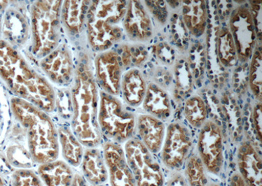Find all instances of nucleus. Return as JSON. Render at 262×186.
<instances>
[{
    "mask_svg": "<svg viewBox=\"0 0 262 186\" xmlns=\"http://www.w3.org/2000/svg\"><path fill=\"white\" fill-rule=\"evenodd\" d=\"M0 76L18 98L47 113L55 111L57 97L53 87L5 40H0Z\"/></svg>",
    "mask_w": 262,
    "mask_h": 186,
    "instance_id": "f257e3e1",
    "label": "nucleus"
},
{
    "mask_svg": "<svg viewBox=\"0 0 262 186\" xmlns=\"http://www.w3.org/2000/svg\"><path fill=\"white\" fill-rule=\"evenodd\" d=\"M86 62L76 69L71 92L72 116L70 127L85 148H98L103 137L98 122L100 94L95 76Z\"/></svg>",
    "mask_w": 262,
    "mask_h": 186,
    "instance_id": "f03ea898",
    "label": "nucleus"
},
{
    "mask_svg": "<svg viewBox=\"0 0 262 186\" xmlns=\"http://www.w3.org/2000/svg\"><path fill=\"white\" fill-rule=\"evenodd\" d=\"M11 109L24 129L32 159L37 165L55 161L60 154L57 128L48 113L25 99L13 97Z\"/></svg>",
    "mask_w": 262,
    "mask_h": 186,
    "instance_id": "7ed1b4c3",
    "label": "nucleus"
},
{
    "mask_svg": "<svg viewBox=\"0 0 262 186\" xmlns=\"http://www.w3.org/2000/svg\"><path fill=\"white\" fill-rule=\"evenodd\" d=\"M124 1H93L86 14V37L92 49L98 53L111 49L122 37L119 23L127 8Z\"/></svg>",
    "mask_w": 262,
    "mask_h": 186,
    "instance_id": "20e7f679",
    "label": "nucleus"
},
{
    "mask_svg": "<svg viewBox=\"0 0 262 186\" xmlns=\"http://www.w3.org/2000/svg\"><path fill=\"white\" fill-rule=\"evenodd\" d=\"M62 1H37L30 9L32 52L42 59L59 45Z\"/></svg>",
    "mask_w": 262,
    "mask_h": 186,
    "instance_id": "39448f33",
    "label": "nucleus"
},
{
    "mask_svg": "<svg viewBox=\"0 0 262 186\" xmlns=\"http://www.w3.org/2000/svg\"><path fill=\"white\" fill-rule=\"evenodd\" d=\"M128 108H124L113 95L100 93L98 122L103 138L118 144L131 139L135 131L136 120Z\"/></svg>",
    "mask_w": 262,
    "mask_h": 186,
    "instance_id": "423d86ee",
    "label": "nucleus"
},
{
    "mask_svg": "<svg viewBox=\"0 0 262 186\" xmlns=\"http://www.w3.org/2000/svg\"><path fill=\"white\" fill-rule=\"evenodd\" d=\"M124 152L137 186L163 185L161 166L141 141L130 139L126 142Z\"/></svg>",
    "mask_w": 262,
    "mask_h": 186,
    "instance_id": "0eeeda50",
    "label": "nucleus"
},
{
    "mask_svg": "<svg viewBox=\"0 0 262 186\" xmlns=\"http://www.w3.org/2000/svg\"><path fill=\"white\" fill-rule=\"evenodd\" d=\"M198 150L200 159L210 173H221L223 166V145L221 129L212 122H207L199 137Z\"/></svg>",
    "mask_w": 262,
    "mask_h": 186,
    "instance_id": "6e6552de",
    "label": "nucleus"
},
{
    "mask_svg": "<svg viewBox=\"0 0 262 186\" xmlns=\"http://www.w3.org/2000/svg\"><path fill=\"white\" fill-rule=\"evenodd\" d=\"M123 67L117 50L98 53L95 59V80L103 92L113 96L119 94Z\"/></svg>",
    "mask_w": 262,
    "mask_h": 186,
    "instance_id": "1a4fd4ad",
    "label": "nucleus"
},
{
    "mask_svg": "<svg viewBox=\"0 0 262 186\" xmlns=\"http://www.w3.org/2000/svg\"><path fill=\"white\" fill-rule=\"evenodd\" d=\"M39 67L52 83L65 85L75 77L74 65L71 51L65 45H59L40 60Z\"/></svg>",
    "mask_w": 262,
    "mask_h": 186,
    "instance_id": "9d476101",
    "label": "nucleus"
},
{
    "mask_svg": "<svg viewBox=\"0 0 262 186\" xmlns=\"http://www.w3.org/2000/svg\"><path fill=\"white\" fill-rule=\"evenodd\" d=\"M192 145L188 130L179 124H170L162 151L164 165L170 169L182 166Z\"/></svg>",
    "mask_w": 262,
    "mask_h": 186,
    "instance_id": "9b49d317",
    "label": "nucleus"
},
{
    "mask_svg": "<svg viewBox=\"0 0 262 186\" xmlns=\"http://www.w3.org/2000/svg\"><path fill=\"white\" fill-rule=\"evenodd\" d=\"M102 152L111 186H137L125 152L119 144L106 141L102 145Z\"/></svg>",
    "mask_w": 262,
    "mask_h": 186,
    "instance_id": "f8f14e48",
    "label": "nucleus"
},
{
    "mask_svg": "<svg viewBox=\"0 0 262 186\" xmlns=\"http://www.w3.org/2000/svg\"><path fill=\"white\" fill-rule=\"evenodd\" d=\"M81 176L91 186L106 185L108 174L102 150L86 148L80 165Z\"/></svg>",
    "mask_w": 262,
    "mask_h": 186,
    "instance_id": "ddd939ff",
    "label": "nucleus"
},
{
    "mask_svg": "<svg viewBox=\"0 0 262 186\" xmlns=\"http://www.w3.org/2000/svg\"><path fill=\"white\" fill-rule=\"evenodd\" d=\"M4 153L9 164L15 169H33L37 165L30 154L25 131L20 124L14 127L12 138Z\"/></svg>",
    "mask_w": 262,
    "mask_h": 186,
    "instance_id": "4468645a",
    "label": "nucleus"
},
{
    "mask_svg": "<svg viewBox=\"0 0 262 186\" xmlns=\"http://www.w3.org/2000/svg\"><path fill=\"white\" fill-rule=\"evenodd\" d=\"M240 176L247 186H262V164L259 155L249 143L243 144L238 152Z\"/></svg>",
    "mask_w": 262,
    "mask_h": 186,
    "instance_id": "2eb2a0df",
    "label": "nucleus"
},
{
    "mask_svg": "<svg viewBox=\"0 0 262 186\" xmlns=\"http://www.w3.org/2000/svg\"><path fill=\"white\" fill-rule=\"evenodd\" d=\"M2 29L5 41L13 46H20L27 41L30 24L25 14L18 9L11 8L5 14Z\"/></svg>",
    "mask_w": 262,
    "mask_h": 186,
    "instance_id": "dca6fc26",
    "label": "nucleus"
},
{
    "mask_svg": "<svg viewBox=\"0 0 262 186\" xmlns=\"http://www.w3.org/2000/svg\"><path fill=\"white\" fill-rule=\"evenodd\" d=\"M90 1L62 2L60 20L68 33L72 36L81 34L85 26Z\"/></svg>",
    "mask_w": 262,
    "mask_h": 186,
    "instance_id": "f3484780",
    "label": "nucleus"
},
{
    "mask_svg": "<svg viewBox=\"0 0 262 186\" xmlns=\"http://www.w3.org/2000/svg\"><path fill=\"white\" fill-rule=\"evenodd\" d=\"M37 173L45 186H72L75 173L64 160L38 165Z\"/></svg>",
    "mask_w": 262,
    "mask_h": 186,
    "instance_id": "a211bd4d",
    "label": "nucleus"
},
{
    "mask_svg": "<svg viewBox=\"0 0 262 186\" xmlns=\"http://www.w3.org/2000/svg\"><path fill=\"white\" fill-rule=\"evenodd\" d=\"M137 127L145 146L151 153L160 152L165 136L163 123L154 116L142 115L138 120Z\"/></svg>",
    "mask_w": 262,
    "mask_h": 186,
    "instance_id": "6ab92c4d",
    "label": "nucleus"
},
{
    "mask_svg": "<svg viewBox=\"0 0 262 186\" xmlns=\"http://www.w3.org/2000/svg\"><path fill=\"white\" fill-rule=\"evenodd\" d=\"M57 132L59 148L64 161L72 167L80 166L85 151L84 146L69 125H59Z\"/></svg>",
    "mask_w": 262,
    "mask_h": 186,
    "instance_id": "aec40b11",
    "label": "nucleus"
},
{
    "mask_svg": "<svg viewBox=\"0 0 262 186\" xmlns=\"http://www.w3.org/2000/svg\"><path fill=\"white\" fill-rule=\"evenodd\" d=\"M121 87L128 104L135 107L140 103L145 95V84L138 69H131L125 74Z\"/></svg>",
    "mask_w": 262,
    "mask_h": 186,
    "instance_id": "412c9836",
    "label": "nucleus"
},
{
    "mask_svg": "<svg viewBox=\"0 0 262 186\" xmlns=\"http://www.w3.org/2000/svg\"><path fill=\"white\" fill-rule=\"evenodd\" d=\"M10 186H45L33 169H16L9 176Z\"/></svg>",
    "mask_w": 262,
    "mask_h": 186,
    "instance_id": "4be33fe9",
    "label": "nucleus"
},
{
    "mask_svg": "<svg viewBox=\"0 0 262 186\" xmlns=\"http://www.w3.org/2000/svg\"><path fill=\"white\" fill-rule=\"evenodd\" d=\"M186 174L190 186H206L205 166L200 157L191 156L186 166Z\"/></svg>",
    "mask_w": 262,
    "mask_h": 186,
    "instance_id": "5701e85b",
    "label": "nucleus"
},
{
    "mask_svg": "<svg viewBox=\"0 0 262 186\" xmlns=\"http://www.w3.org/2000/svg\"><path fill=\"white\" fill-rule=\"evenodd\" d=\"M207 108H204L202 101L200 103H187L186 108V116L189 122L193 126L200 127L205 122L207 116Z\"/></svg>",
    "mask_w": 262,
    "mask_h": 186,
    "instance_id": "b1692460",
    "label": "nucleus"
},
{
    "mask_svg": "<svg viewBox=\"0 0 262 186\" xmlns=\"http://www.w3.org/2000/svg\"><path fill=\"white\" fill-rule=\"evenodd\" d=\"M15 170L7 160L5 153L0 152V174L3 176H10Z\"/></svg>",
    "mask_w": 262,
    "mask_h": 186,
    "instance_id": "393cba45",
    "label": "nucleus"
},
{
    "mask_svg": "<svg viewBox=\"0 0 262 186\" xmlns=\"http://www.w3.org/2000/svg\"><path fill=\"white\" fill-rule=\"evenodd\" d=\"M72 186H91L81 174L78 173H75L73 182H72Z\"/></svg>",
    "mask_w": 262,
    "mask_h": 186,
    "instance_id": "a878e982",
    "label": "nucleus"
},
{
    "mask_svg": "<svg viewBox=\"0 0 262 186\" xmlns=\"http://www.w3.org/2000/svg\"><path fill=\"white\" fill-rule=\"evenodd\" d=\"M230 186H247L239 174L236 173L231 176Z\"/></svg>",
    "mask_w": 262,
    "mask_h": 186,
    "instance_id": "bb28decb",
    "label": "nucleus"
},
{
    "mask_svg": "<svg viewBox=\"0 0 262 186\" xmlns=\"http://www.w3.org/2000/svg\"><path fill=\"white\" fill-rule=\"evenodd\" d=\"M8 2H0V11L3 10L8 6Z\"/></svg>",
    "mask_w": 262,
    "mask_h": 186,
    "instance_id": "cd10ccee",
    "label": "nucleus"
},
{
    "mask_svg": "<svg viewBox=\"0 0 262 186\" xmlns=\"http://www.w3.org/2000/svg\"><path fill=\"white\" fill-rule=\"evenodd\" d=\"M0 186H6V180L1 174H0Z\"/></svg>",
    "mask_w": 262,
    "mask_h": 186,
    "instance_id": "c85d7f7f",
    "label": "nucleus"
},
{
    "mask_svg": "<svg viewBox=\"0 0 262 186\" xmlns=\"http://www.w3.org/2000/svg\"><path fill=\"white\" fill-rule=\"evenodd\" d=\"M2 29V21L1 19H0V31H1Z\"/></svg>",
    "mask_w": 262,
    "mask_h": 186,
    "instance_id": "c756f323",
    "label": "nucleus"
},
{
    "mask_svg": "<svg viewBox=\"0 0 262 186\" xmlns=\"http://www.w3.org/2000/svg\"><path fill=\"white\" fill-rule=\"evenodd\" d=\"M209 186H220L219 185H217V184H211V185H210Z\"/></svg>",
    "mask_w": 262,
    "mask_h": 186,
    "instance_id": "7c9ffc66",
    "label": "nucleus"
},
{
    "mask_svg": "<svg viewBox=\"0 0 262 186\" xmlns=\"http://www.w3.org/2000/svg\"><path fill=\"white\" fill-rule=\"evenodd\" d=\"M102 186H108V185L106 184V185H102Z\"/></svg>",
    "mask_w": 262,
    "mask_h": 186,
    "instance_id": "2f4dec72",
    "label": "nucleus"
}]
</instances>
